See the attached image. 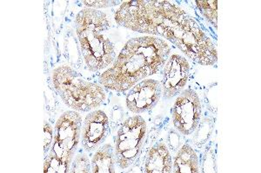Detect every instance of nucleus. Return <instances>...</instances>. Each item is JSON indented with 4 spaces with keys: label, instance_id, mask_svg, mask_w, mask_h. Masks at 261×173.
Here are the masks:
<instances>
[{
    "label": "nucleus",
    "instance_id": "f257e3e1",
    "mask_svg": "<svg viewBox=\"0 0 261 173\" xmlns=\"http://www.w3.org/2000/svg\"><path fill=\"white\" fill-rule=\"evenodd\" d=\"M170 48L163 39L147 36L130 39L110 67L99 77V83L113 91L124 93L138 82L157 74L169 57Z\"/></svg>",
    "mask_w": 261,
    "mask_h": 173
},
{
    "label": "nucleus",
    "instance_id": "f03ea898",
    "mask_svg": "<svg viewBox=\"0 0 261 173\" xmlns=\"http://www.w3.org/2000/svg\"><path fill=\"white\" fill-rule=\"evenodd\" d=\"M74 23L87 68L98 72L110 67L115 61L116 53L109 37L111 24L107 14L86 8L77 13Z\"/></svg>",
    "mask_w": 261,
    "mask_h": 173
},
{
    "label": "nucleus",
    "instance_id": "7ed1b4c3",
    "mask_svg": "<svg viewBox=\"0 0 261 173\" xmlns=\"http://www.w3.org/2000/svg\"><path fill=\"white\" fill-rule=\"evenodd\" d=\"M186 12L174 4L162 0H133L122 2L115 13L117 24L148 35L164 33Z\"/></svg>",
    "mask_w": 261,
    "mask_h": 173
},
{
    "label": "nucleus",
    "instance_id": "20e7f679",
    "mask_svg": "<svg viewBox=\"0 0 261 173\" xmlns=\"http://www.w3.org/2000/svg\"><path fill=\"white\" fill-rule=\"evenodd\" d=\"M163 38L197 64L212 66L218 61L214 42L187 12L166 29Z\"/></svg>",
    "mask_w": 261,
    "mask_h": 173
},
{
    "label": "nucleus",
    "instance_id": "39448f33",
    "mask_svg": "<svg viewBox=\"0 0 261 173\" xmlns=\"http://www.w3.org/2000/svg\"><path fill=\"white\" fill-rule=\"evenodd\" d=\"M53 84L66 106L77 112H90L100 107L107 94L104 88L86 81L69 66H60L53 72Z\"/></svg>",
    "mask_w": 261,
    "mask_h": 173
},
{
    "label": "nucleus",
    "instance_id": "423d86ee",
    "mask_svg": "<svg viewBox=\"0 0 261 173\" xmlns=\"http://www.w3.org/2000/svg\"><path fill=\"white\" fill-rule=\"evenodd\" d=\"M82 117L75 111H66L61 115L54 127V141L50 152L45 157V173H66L81 141Z\"/></svg>",
    "mask_w": 261,
    "mask_h": 173
},
{
    "label": "nucleus",
    "instance_id": "0eeeda50",
    "mask_svg": "<svg viewBox=\"0 0 261 173\" xmlns=\"http://www.w3.org/2000/svg\"><path fill=\"white\" fill-rule=\"evenodd\" d=\"M146 120L140 115L125 120L115 139L116 163L122 170L130 167L136 162L146 140Z\"/></svg>",
    "mask_w": 261,
    "mask_h": 173
},
{
    "label": "nucleus",
    "instance_id": "6e6552de",
    "mask_svg": "<svg viewBox=\"0 0 261 173\" xmlns=\"http://www.w3.org/2000/svg\"><path fill=\"white\" fill-rule=\"evenodd\" d=\"M202 104L199 95L193 89H186L178 94L172 109L173 126L179 133L191 135L200 124Z\"/></svg>",
    "mask_w": 261,
    "mask_h": 173
},
{
    "label": "nucleus",
    "instance_id": "1a4fd4ad",
    "mask_svg": "<svg viewBox=\"0 0 261 173\" xmlns=\"http://www.w3.org/2000/svg\"><path fill=\"white\" fill-rule=\"evenodd\" d=\"M190 77V64L184 56L173 54L164 65L162 94L171 99L183 91Z\"/></svg>",
    "mask_w": 261,
    "mask_h": 173
},
{
    "label": "nucleus",
    "instance_id": "9d476101",
    "mask_svg": "<svg viewBox=\"0 0 261 173\" xmlns=\"http://www.w3.org/2000/svg\"><path fill=\"white\" fill-rule=\"evenodd\" d=\"M162 95L161 82L153 79L143 80L130 88L126 96V107L134 114H141L153 109Z\"/></svg>",
    "mask_w": 261,
    "mask_h": 173
},
{
    "label": "nucleus",
    "instance_id": "9b49d317",
    "mask_svg": "<svg viewBox=\"0 0 261 173\" xmlns=\"http://www.w3.org/2000/svg\"><path fill=\"white\" fill-rule=\"evenodd\" d=\"M109 133V119L102 110L86 115L81 128V145L87 153L98 149Z\"/></svg>",
    "mask_w": 261,
    "mask_h": 173
},
{
    "label": "nucleus",
    "instance_id": "f8f14e48",
    "mask_svg": "<svg viewBox=\"0 0 261 173\" xmlns=\"http://www.w3.org/2000/svg\"><path fill=\"white\" fill-rule=\"evenodd\" d=\"M172 170V159L169 149L164 142L151 147L146 156L144 171L146 173H169Z\"/></svg>",
    "mask_w": 261,
    "mask_h": 173
},
{
    "label": "nucleus",
    "instance_id": "ddd939ff",
    "mask_svg": "<svg viewBox=\"0 0 261 173\" xmlns=\"http://www.w3.org/2000/svg\"><path fill=\"white\" fill-rule=\"evenodd\" d=\"M199 171V161L197 153L193 147L185 144L176 154L172 172L198 173Z\"/></svg>",
    "mask_w": 261,
    "mask_h": 173
},
{
    "label": "nucleus",
    "instance_id": "4468645a",
    "mask_svg": "<svg viewBox=\"0 0 261 173\" xmlns=\"http://www.w3.org/2000/svg\"><path fill=\"white\" fill-rule=\"evenodd\" d=\"M116 164L115 149L111 145H103L92 157V172L114 173Z\"/></svg>",
    "mask_w": 261,
    "mask_h": 173
},
{
    "label": "nucleus",
    "instance_id": "2eb2a0df",
    "mask_svg": "<svg viewBox=\"0 0 261 173\" xmlns=\"http://www.w3.org/2000/svg\"><path fill=\"white\" fill-rule=\"evenodd\" d=\"M197 6L213 25L217 28L218 24V1L216 0H205V1H196Z\"/></svg>",
    "mask_w": 261,
    "mask_h": 173
},
{
    "label": "nucleus",
    "instance_id": "dca6fc26",
    "mask_svg": "<svg viewBox=\"0 0 261 173\" xmlns=\"http://www.w3.org/2000/svg\"><path fill=\"white\" fill-rule=\"evenodd\" d=\"M92 171V165L89 158L86 154H80L71 163L70 172L87 173Z\"/></svg>",
    "mask_w": 261,
    "mask_h": 173
},
{
    "label": "nucleus",
    "instance_id": "f3484780",
    "mask_svg": "<svg viewBox=\"0 0 261 173\" xmlns=\"http://www.w3.org/2000/svg\"><path fill=\"white\" fill-rule=\"evenodd\" d=\"M44 132H45V140H44V150H45V156L47 155L48 151L50 150V146L53 145L54 141V130L53 126L47 121H45L44 125Z\"/></svg>",
    "mask_w": 261,
    "mask_h": 173
},
{
    "label": "nucleus",
    "instance_id": "a211bd4d",
    "mask_svg": "<svg viewBox=\"0 0 261 173\" xmlns=\"http://www.w3.org/2000/svg\"><path fill=\"white\" fill-rule=\"evenodd\" d=\"M82 3L85 6L92 7L96 10V8H107L110 6H116L121 2L119 1H83Z\"/></svg>",
    "mask_w": 261,
    "mask_h": 173
},
{
    "label": "nucleus",
    "instance_id": "6ab92c4d",
    "mask_svg": "<svg viewBox=\"0 0 261 173\" xmlns=\"http://www.w3.org/2000/svg\"><path fill=\"white\" fill-rule=\"evenodd\" d=\"M167 144L169 146L171 149L173 151H177V150L180 147V137L178 135V132L175 131H171L167 137Z\"/></svg>",
    "mask_w": 261,
    "mask_h": 173
}]
</instances>
